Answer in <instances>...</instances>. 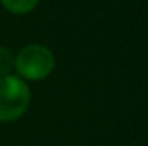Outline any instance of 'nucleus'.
Returning <instances> with one entry per match:
<instances>
[{
	"mask_svg": "<svg viewBox=\"0 0 148 146\" xmlns=\"http://www.w3.org/2000/svg\"><path fill=\"white\" fill-rule=\"evenodd\" d=\"M55 69L53 52L40 43L24 45L14 55V71L16 76L28 81H43Z\"/></svg>",
	"mask_w": 148,
	"mask_h": 146,
	"instance_id": "nucleus-1",
	"label": "nucleus"
},
{
	"mask_svg": "<svg viewBox=\"0 0 148 146\" xmlns=\"http://www.w3.org/2000/svg\"><path fill=\"white\" fill-rule=\"evenodd\" d=\"M31 105L29 84L16 74L0 77V122L10 124L24 117Z\"/></svg>",
	"mask_w": 148,
	"mask_h": 146,
	"instance_id": "nucleus-2",
	"label": "nucleus"
},
{
	"mask_svg": "<svg viewBox=\"0 0 148 146\" xmlns=\"http://www.w3.org/2000/svg\"><path fill=\"white\" fill-rule=\"evenodd\" d=\"M2 7L5 10H9L10 14L16 16H24L29 14L31 10L36 9V5L40 3V0H0Z\"/></svg>",
	"mask_w": 148,
	"mask_h": 146,
	"instance_id": "nucleus-3",
	"label": "nucleus"
},
{
	"mask_svg": "<svg viewBox=\"0 0 148 146\" xmlns=\"http://www.w3.org/2000/svg\"><path fill=\"white\" fill-rule=\"evenodd\" d=\"M14 71V53L9 46L0 45V77L9 76Z\"/></svg>",
	"mask_w": 148,
	"mask_h": 146,
	"instance_id": "nucleus-4",
	"label": "nucleus"
}]
</instances>
